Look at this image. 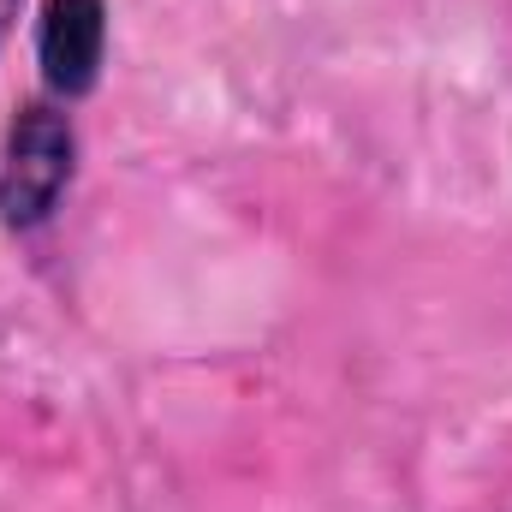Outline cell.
Listing matches in <instances>:
<instances>
[{"label":"cell","instance_id":"6da1fadb","mask_svg":"<svg viewBox=\"0 0 512 512\" xmlns=\"http://www.w3.org/2000/svg\"><path fill=\"white\" fill-rule=\"evenodd\" d=\"M72 179H78V126L66 102L54 96L24 102L0 137V227L6 233L48 227Z\"/></svg>","mask_w":512,"mask_h":512},{"label":"cell","instance_id":"7a4b0ae2","mask_svg":"<svg viewBox=\"0 0 512 512\" xmlns=\"http://www.w3.org/2000/svg\"><path fill=\"white\" fill-rule=\"evenodd\" d=\"M108 60V0H42L36 12V66L54 102H84L102 84Z\"/></svg>","mask_w":512,"mask_h":512},{"label":"cell","instance_id":"3957f363","mask_svg":"<svg viewBox=\"0 0 512 512\" xmlns=\"http://www.w3.org/2000/svg\"><path fill=\"white\" fill-rule=\"evenodd\" d=\"M18 12H24V0H0V54H6V42L18 30Z\"/></svg>","mask_w":512,"mask_h":512}]
</instances>
